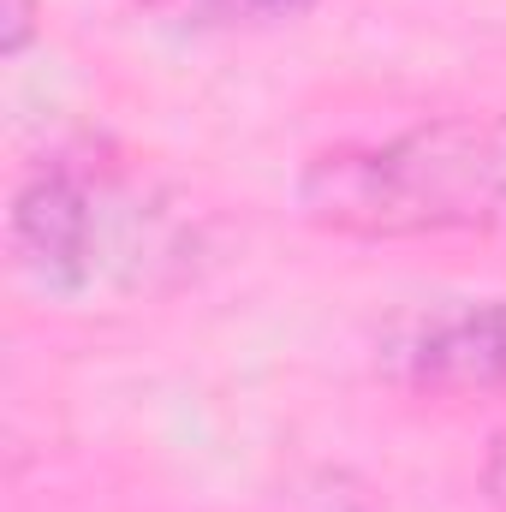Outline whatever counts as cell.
Masks as SVG:
<instances>
[{
    "mask_svg": "<svg viewBox=\"0 0 506 512\" xmlns=\"http://www.w3.org/2000/svg\"><path fill=\"white\" fill-rule=\"evenodd\" d=\"M12 256L60 298L155 292L191 268V227L114 167L42 161L12 191Z\"/></svg>",
    "mask_w": 506,
    "mask_h": 512,
    "instance_id": "7a4b0ae2",
    "label": "cell"
},
{
    "mask_svg": "<svg viewBox=\"0 0 506 512\" xmlns=\"http://www.w3.org/2000/svg\"><path fill=\"white\" fill-rule=\"evenodd\" d=\"M483 495L506 512V429L489 441V453H483Z\"/></svg>",
    "mask_w": 506,
    "mask_h": 512,
    "instance_id": "8992f818",
    "label": "cell"
},
{
    "mask_svg": "<svg viewBox=\"0 0 506 512\" xmlns=\"http://www.w3.org/2000/svg\"><path fill=\"white\" fill-rule=\"evenodd\" d=\"M36 12H42V0H6V6H0V54H6V60H18V54L30 48Z\"/></svg>",
    "mask_w": 506,
    "mask_h": 512,
    "instance_id": "5b68a950",
    "label": "cell"
},
{
    "mask_svg": "<svg viewBox=\"0 0 506 512\" xmlns=\"http://www.w3.org/2000/svg\"><path fill=\"white\" fill-rule=\"evenodd\" d=\"M381 364L417 393H506V298H477L405 322L387 340Z\"/></svg>",
    "mask_w": 506,
    "mask_h": 512,
    "instance_id": "3957f363",
    "label": "cell"
},
{
    "mask_svg": "<svg viewBox=\"0 0 506 512\" xmlns=\"http://www.w3.org/2000/svg\"><path fill=\"white\" fill-rule=\"evenodd\" d=\"M155 24L167 30H239V24H268V18H292L310 0H137Z\"/></svg>",
    "mask_w": 506,
    "mask_h": 512,
    "instance_id": "277c9868",
    "label": "cell"
},
{
    "mask_svg": "<svg viewBox=\"0 0 506 512\" xmlns=\"http://www.w3.org/2000/svg\"><path fill=\"white\" fill-rule=\"evenodd\" d=\"M298 215L334 239L506 233V114H441L334 143L298 173Z\"/></svg>",
    "mask_w": 506,
    "mask_h": 512,
    "instance_id": "6da1fadb",
    "label": "cell"
}]
</instances>
